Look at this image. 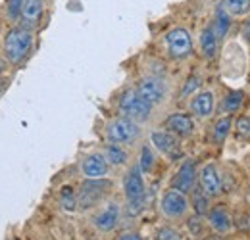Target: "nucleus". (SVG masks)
Returning a JSON list of instances; mask_svg holds the SVG:
<instances>
[{
	"label": "nucleus",
	"instance_id": "f257e3e1",
	"mask_svg": "<svg viewBox=\"0 0 250 240\" xmlns=\"http://www.w3.org/2000/svg\"><path fill=\"white\" fill-rule=\"evenodd\" d=\"M33 48V35L25 27H16V29L8 31L4 37V54L10 63L20 65L21 61L31 54Z\"/></svg>",
	"mask_w": 250,
	"mask_h": 240
},
{
	"label": "nucleus",
	"instance_id": "f03ea898",
	"mask_svg": "<svg viewBox=\"0 0 250 240\" xmlns=\"http://www.w3.org/2000/svg\"><path fill=\"white\" fill-rule=\"evenodd\" d=\"M124 192L127 198V210L129 213L137 215L139 211L145 208V200H146V192H145V180H143V171L141 167H133L129 169V173L124 179Z\"/></svg>",
	"mask_w": 250,
	"mask_h": 240
},
{
	"label": "nucleus",
	"instance_id": "7ed1b4c3",
	"mask_svg": "<svg viewBox=\"0 0 250 240\" xmlns=\"http://www.w3.org/2000/svg\"><path fill=\"white\" fill-rule=\"evenodd\" d=\"M112 190V180L104 179H87L77 192V206L81 210H91L94 206H98Z\"/></svg>",
	"mask_w": 250,
	"mask_h": 240
},
{
	"label": "nucleus",
	"instance_id": "20e7f679",
	"mask_svg": "<svg viewBox=\"0 0 250 240\" xmlns=\"http://www.w3.org/2000/svg\"><path fill=\"white\" fill-rule=\"evenodd\" d=\"M118 106H120V112L125 118L133 121H146L152 114V104L148 100H145L137 89L125 90L120 96Z\"/></svg>",
	"mask_w": 250,
	"mask_h": 240
},
{
	"label": "nucleus",
	"instance_id": "39448f33",
	"mask_svg": "<svg viewBox=\"0 0 250 240\" xmlns=\"http://www.w3.org/2000/svg\"><path fill=\"white\" fill-rule=\"evenodd\" d=\"M141 137V127L129 118H116L106 127V139L112 144H133Z\"/></svg>",
	"mask_w": 250,
	"mask_h": 240
},
{
	"label": "nucleus",
	"instance_id": "423d86ee",
	"mask_svg": "<svg viewBox=\"0 0 250 240\" xmlns=\"http://www.w3.org/2000/svg\"><path fill=\"white\" fill-rule=\"evenodd\" d=\"M150 140L156 146V150L160 154H164L167 160L177 161V160L183 158V148H181L179 137H175L173 133H169V131H154L150 135Z\"/></svg>",
	"mask_w": 250,
	"mask_h": 240
},
{
	"label": "nucleus",
	"instance_id": "0eeeda50",
	"mask_svg": "<svg viewBox=\"0 0 250 240\" xmlns=\"http://www.w3.org/2000/svg\"><path fill=\"white\" fill-rule=\"evenodd\" d=\"M166 44H167V52L171 58L175 60H183L192 52V40L187 29L183 27H175L166 35Z\"/></svg>",
	"mask_w": 250,
	"mask_h": 240
},
{
	"label": "nucleus",
	"instance_id": "6e6552de",
	"mask_svg": "<svg viewBox=\"0 0 250 240\" xmlns=\"http://www.w3.org/2000/svg\"><path fill=\"white\" fill-rule=\"evenodd\" d=\"M162 211L166 217L169 219H179L183 217L188 210V200L183 192H179L177 188H169L164 192L162 196Z\"/></svg>",
	"mask_w": 250,
	"mask_h": 240
},
{
	"label": "nucleus",
	"instance_id": "1a4fd4ad",
	"mask_svg": "<svg viewBox=\"0 0 250 240\" xmlns=\"http://www.w3.org/2000/svg\"><path fill=\"white\" fill-rule=\"evenodd\" d=\"M137 90H139V94H141L145 100H148L152 106L164 102L166 96H167V85L164 83V79L154 77V75L143 77V79L137 83Z\"/></svg>",
	"mask_w": 250,
	"mask_h": 240
},
{
	"label": "nucleus",
	"instance_id": "9d476101",
	"mask_svg": "<svg viewBox=\"0 0 250 240\" xmlns=\"http://www.w3.org/2000/svg\"><path fill=\"white\" fill-rule=\"evenodd\" d=\"M194 180H196V165L192 160H185L179 167V173L175 175L173 179V188H177L179 192L187 194V192H192L194 188Z\"/></svg>",
	"mask_w": 250,
	"mask_h": 240
},
{
	"label": "nucleus",
	"instance_id": "9b49d317",
	"mask_svg": "<svg viewBox=\"0 0 250 240\" xmlns=\"http://www.w3.org/2000/svg\"><path fill=\"white\" fill-rule=\"evenodd\" d=\"M81 171L87 179H100L108 173V160L102 154H91L81 161Z\"/></svg>",
	"mask_w": 250,
	"mask_h": 240
},
{
	"label": "nucleus",
	"instance_id": "f8f14e48",
	"mask_svg": "<svg viewBox=\"0 0 250 240\" xmlns=\"http://www.w3.org/2000/svg\"><path fill=\"white\" fill-rule=\"evenodd\" d=\"M198 180H200V188L208 196H218L221 192V179H219V173L214 163H208V165L202 167Z\"/></svg>",
	"mask_w": 250,
	"mask_h": 240
},
{
	"label": "nucleus",
	"instance_id": "ddd939ff",
	"mask_svg": "<svg viewBox=\"0 0 250 240\" xmlns=\"http://www.w3.org/2000/svg\"><path fill=\"white\" fill-rule=\"evenodd\" d=\"M118 223H120V206L118 204H108L94 217V227L98 231H104V233L114 231L118 227Z\"/></svg>",
	"mask_w": 250,
	"mask_h": 240
},
{
	"label": "nucleus",
	"instance_id": "4468645a",
	"mask_svg": "<svg viewBox=\"0 0 250 240\" xmlns=\"http://www.w3.org/2000/svg\"><path fill=\"white\" fill-rule=\"evenodd\" d=\"M166 131L173 133L175 137H188L194 131V121L187 114H173L166 120Z\"/></svg>",
	"mask_w": 250,
	"mask_h": 240
},
{
	"label": "nucleus",
	"instance_id": "2eb2a0df",
	"mask_svg": "<svg viewBox=\"0 0 250 240\" xmlns=\"http://www.w3.org/2000/svg\"><path fill=\"white\" fill-rule=\"evenodd\" d=\"M208 221H210L212 229L219 235H229L233 231V219H231L229 211L225 208H221V206L212 208L208 211Z\"/></svg>",
	"mask_w": 250,
	"mask_h": 240
},
{
	"label": "nucleus",
	"instance_id": "dca6fc26",
	"mask_svg": "<svg viewBox=\"0 0 250 240\" xmlns=\"http://www.w3.org/2000/svg\"><path fill=\"white\" fill-rule=\"evenodd\" d=\"M190 110L198 118H210L214 114V92L210 90L198 92L190 102Z\"/></svg>",
	"mask_w": 250,
	"mask_h": 240
},
{
	"label": "nucleus",
	"instance_id": "f3484780",
	"mask_svg": "<svg viewBox=\"0 0 250 240\" xmlns=\"http://www.w3.org/2000/svg\"><path fill=\"white\" fill-rule=\"evenodd\" d=\"M41 18H42V0H27L25 6H23L21 18H20L21 27L31 31L33 27L39 25Z\"/></svg>",
	"mask_w": 250,
	"mask_h": 240
},
{
	"label": "nucleus",
	"instance_id": "a211bd4d",
	"mask_svg": "<svg viewBox=\"0 0 250 240\" xmlns=\"http://www.w3.org/2000/svg\"><path fill=\"white\" fill-rule=\"evenodd\" d=\"M218 50H219L218 33L214 31L212 25H208L206 29L202 31V35H200V52H202V56L206 60H212V58H216Z\"/></svg>",
	"mask_w": 250,
	"mask_h": 240
},
{
	"label": "nucleus",
	"instance_id": "6ab92c4d",
	"mask_svg": "<svg viewBox=\"0 0 250 240\" xmlns=\"http://www.w3.org/2000/svg\"><path fill=\"white\" fill-rule=\"evenodd\" d=\"M221 8L231 18H243L250 12V0H221Z\"/></svg>",
	"mask_w": 250,
	"mask_h": 240
},
{
	"label": "nucleus",
	"instance_id": "aec40b11",
	"mask_svg": "<svg viewBox=\"0 0 250 240\" xmlns=\"http://www.w3.org/2000/svg\"><path fill=\"white\" fill-rule=\"evenodd\" d=\"M243 100H245V92H243V90H233V92H229V94L223 98V102H221V112H223V114L227 112V116H229V114H235L237 110H241Z\"/></svg>",
	"mask_w": 250,
	"mask_h": 240
},
{
	"label": "nucleus",
	"instance_id": "412c9836",
	"mask_svg": "<svg viewBox=\"0 0 250 240\" xmlns=\"http://www.w3.org/2000/svg\"><path fill=\"white\" fill-rule=\"evenodd\" d=\"M192 206L198 215H208L210 211V196L202 188H192Z\"/></svg>",
	"mask_w": 250,
	"mask_h": 240
},
{
	"label": "nucleus",
	"instance_id": "4be33fe9",
	"mask_svg": "<svg viewBox=\"0 0 250 240\" xmlns=\"http://www.w3.org/2000/svg\"><path fill=\"white\" fill-rule=\"evenodd\" d=\"M229 25H231V16H229V14H225V10L219 6L218 14H216V20H214V23H212L214 31L218 33L219 40H223V39L227 37V33H229Z\"/></svg>",
	"mask_w": 250,
	"mask_h": 240
},
{
	"label": "nucleus",
	"instance_id": "5701e85b",
	"mask_svg": "<svg viewBox=\"0 0 250 240\" xmlns=\"http://www.w3.org/2000/svg\"><path fill=\"white\" fill-rule=\"evenodd\" d=\"M231 125H233V120H231V116H223V118H219L216 121V125H214V140L221 144L225 139H227V135H229V131H231Z\"/></svg>",
	"mask_w": 250,
	"mask_h": 240
},
{
	"label": "nucleus",
	"instance_id": "b1692460",
	"mask_svg": "<svg viewBox=\"0 0 250 240\" xmlns=\"http://www.w3.org/2000/svg\"><path fill=\"white\" fill-rule=\"evenodd\" d=\"M106 160L112 163V165H124L127 161V152L120 146V144H112L106 148Z\"/></svg>",
	"mask_w": 250,
	"mask_h": 240
},
{
	"label": "nucleus",
	"instance_id": "393cba45",
	"mask_svg": "<svg viewBox=\"0 0 250 240\" xmlns=\"http://www.w3.org/2000/svg\"><path fill=\"white\" fill-rule=\"evenodd\" d=\"M27 0H6V16L10 21H18L21 18L23 6Z\"/></svg>",
	"mask_w": 250,
	"mask_h": 240
},
{
	"label": "nucleus",
	"instance_id": "a878e982",
	"mask_svg": "<svg viewBox=\"0 0 250 240\" xmlns=\"http://www.w3.org/2000/svg\"><path fill=\"white\" fill-rule=\"evenodd\" d=\"M143 173H150L154 167V152L150 150V146H143L141 148V163H139Z\"/></svg>",
	"mask_w": 250,
	"mask_h": 240
},
{
	"label": "nucleus",
	"instance_id": "bb28decb",
	"mask_svg": "<svg viewBox=\"0 0 250 240\" xmlns=\"http://www.w3.org/2000/svg\"><path fill=\"white\" fill-rule=\"evenodd\" d=\"M60 202H62V208L67 211L75 210L77 206V196L73 194V188L71 186H63L62 192H60Z\"/></svg>",
	"mask_w": 250,
	"mask_h": 240
},
{
	"label": "nucleus",
	"instance_id": "cd10ccee",
	"mask_svg": "<svg viewBox=\"0 0 250 240\" xmlns=\"http://www.w3.org/2000/svg\"><path fill=\"white\" fill-rule=\"evenodd\" d=\"M237 135L239 139H245V140H250V116H241L237 120Z\"/></svg>",
	"mask_w": 250,
	"mask_h": 240
},
{
	"label": "nucleus",
	"instance_id": "c85d7f7f",
	"mask_svg": "<svg viewBox=\"0 0 250 240\" xmlns=\"http://www.w3.org/2000/svg\"><path fill=\"white\" fill-rule=\"evenodd\" d=\"M158 240H181L179 239V233L175 229H169V227H162L156 235Z\"/></svg>",
	"mask_w": 250,
	"mask_h": 240
},
{
	"label": "nucleus",
	"instance_id": "c756f323",
	"mask_svg": "<svg viewBox=\"0 0 250 240\" xmlns=\"http://www.w3.org/2000/svg\"><path fill=\"white\" fill-rule=\"evenodd\" d=\"M198 87H200V79H198V77H194V75H192V77H188L187 83H185V87H183V90H181V96L185 98V96H188L190 92H194Z\"/></svg>",
	"mask_w": 250,
	"mask_h": 240
},
{
	"label": "nucleus",
	"instance_id": "7c9ffc66",
	"mask_svg": "<svg viewBox=\"0 0 250 240\" xmlns=\"http://www.w3.org/2000/svg\"><path fill=\"white\" fill-rule=\"evenodd\" d=\"M187 225H188V229H190V233H192L194 237H198V235L202 233V225H200V219H198V217H190Z\"/></svg>",
	"mask_w": 250,
	"mask_h": 240
},
{
	"label": "nucleus",
	"instance_id": "2f4dec72",
	"mask_svg": "<svg viewBox=\"0 0 250 240\" xmlns=\"http://www.w3.org/2000/svg\"><path fill=\"white\" fill-rule=\"evenodd\" d=\"M120 240H143L141 239V235H137V233H125L120 237Z\"/></svg>",
	"mask_w": 250,
	"mask_h": 240
},
{
	"label": "nucleus",
	"instance_id": "473e14b6",
	"mask_svg": "<svg viewBox=\"0 0 250 240\" xmlns=\"http://www.w3.org/2000/svg\"><path fill=\"white\" fill-rule=\"evenodd\" d=\"M245 39L250 40V18L247 20V23H245Z\"/></svg>",
	"mask_w": 250,
	"mask_h": 240
},
{
	"label": "nucleus",
	"instance_id": "72a5a7b5",
	"mask_svg": "<svg viewBox=\"0 0 250 240\" xmlns=\"http://www.w3.org/2000/svg\"><path fill=\"white\" fill-rule=\"evenodd\" d=\"M204 240H223V239H219V237H208V239H204Z\"/></svg>",
	"mask_w": 250,
	"mask_h": 240
},
{
	"label": "nucleus",
	"instance_id": "f704fd0d",
	"mask_svg": "<svg viewBox=\"0 0 250 240\" xmlns=\"http://www.w3.org/2000/svg\"><path fill=\"white\" fill-rule=\"evenodd\" d=\"M2 90H4V81H0V94H2Z\"/></svg>",
	"mask_w": 250,
	"mask_h": 240
},
{
	"label": "nucleus",
	"instance_id": "c9c22d12",
	"mask_svg": "<svg viewBox=\"0 0 250 240\" xmlns=\"http://www.w3.org/2000/svg\"><path fill=\"white\" fill-rule=\"evenodd\" d=\"M2 69H4V65H2V61H0V71H2Z\"/></svg>",
	"mask_w": 250,
	"mask_h": 240
}]
</instances>
